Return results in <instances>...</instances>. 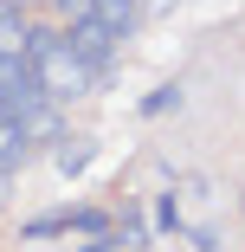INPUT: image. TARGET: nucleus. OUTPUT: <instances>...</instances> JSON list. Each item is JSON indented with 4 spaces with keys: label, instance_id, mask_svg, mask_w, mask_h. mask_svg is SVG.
I'll use <instances>...</instances> for the list:
<instances>
[{
    "label": "nucleus",
    "instance_id": "f257e3e1",
    "mask_svg": "<svg viewBox=\"0 0 245 252\" xmlns=\"http://www.w3.org/2000/svg\"><path fill=\"white\" fill-rule=\"evenodd\" d=\"M116 226V214L110 207H90V200H78V207H52V214H32V220H20V239L26 246H45V239H65V233H110Z\"/></svg>",
    "mask_w": 245,
    "mask_h": 252
},
{
    "label": "nucleus",
    "instance_id": "f03ea898",
    "mask_svg": "<svg viewBox=\"0 0 245 252\" xmlns=\"http://www.w3.org/2000/svg\"><path fill=\"white\" fill-rule=\"evenodd\" d=\"M32 65H39V84H45V97H52V104H78V97H90V91H97L90 65L71 52V39H58L52 52H39Z\"/></svg>",
    "mask_w": 245,
    "mask_h": 252
},
{
    "label": "nucleus",
    "instance_id": "7ed1b4c3",
    "mask_svg": "<svg viewBox=\"0 0 245 252\" xmlns=\"http://www.w3.org/2000/svg\"><path fill=\"white\" fill-rule=\"evenodd\" d=\"M65 39H71V52L90 65L97 91H104V84H110V65H116V52H123V32H110L97 13H84V20H71V26H65Z\"/></svg>",
    "mask_w": 245,
    "mask_h": 252
},
{
    "label": "nucleus",
    "instance_id": "20e7f679",
    "mask_svg": "<svg viewBox=\"0 0 245 252\" xmlns=\"http://www.w3.org/2000/svg\"><path fill=\"white\" fill-rule=\"evenodd\" d=\"M32 104H45V84H39V65L26 59V45H7L0 52V110L26 117Z\"/></svg>",
    "mask_w": 245,
    "mask_h": 252
},
{
    "label": "nucleus",
    "instance_id": "39448f33",
    "mask_svg": "<svg viewBox=\"0 0 245 252\" xmlns=\"http://www.w3.org/2000/svg\"><path fill=\"white\" fill-rule=\"evenodd\" d=\"M26 156H32L26 123H20L13 110H0V175H20V168H26Z\"/></svg>",
    "mask_w": 245,
    "mask_h": 252
},
{
    "label": "nucleus",
    "instance_id": "423d86ee",
    "mask_svg": "<svg viewBox=\"0 0 245 252\" xmlns=\"http://www.w3.org/2000/svg\"><path fill=\"white\" fill-rule=\"evenodd\" d=\"M116 246H123V252H149V246H155V226H149V214H142V200H123V214H116Z\"/></svg>",
    "mask_w": 245,
    "mask_h": 252
},
{
    "label": "nucleus",
    "instance_id": "0eeeda50",
    "mask_svg": "<svg viewBox=\"0 0 245 252\" xmlns=\"http://www.w3.org/2000/svg\"><path fill=\"white\" fill-rule=\"evenodd\" d=\"M90 162H97V136H71V129H65V136L52 142V168H58V175H84Z\"/></svg>",
    "mask_w": 245,
    "mask_h": 252
},
{
    "label": "nucleus",
    "instance_id": "6e6552de",
    "mask_svg": "<svg viewBox=\"0 0 245 252\" xmlns=\"http://www.w3.org/2000/svg\"><path fill=\"white\" fill-rule=\"evenodd\" d=\"M20 123H26V142H32V149H39V142H58V136H65V104L45 97V104H32Z\"/></svg>",
    "mask_w": 245,
    "mask_h": 252
},
{
    "label": "nucleus",
    "instance_id": "1a4fd4ad",
    "mask_svg": "<svg viewBox=\"0 0 245 252\" xmlns=\"http://www.w3.org/2000/svg\"><path fill=\"white\" fill-rule=\"evenodd\" d=\"M149 226H155V239H162V233H174V239L187 233V214H181V194H174V188H162V194L149 200Z\"/></svg>",
    "mask_w": 245,
    "mask_h": 252
},
{
    "label": "nucleus",
    "instance_id": "9d476101",
    "mask_svg": "<svg viewBox=\"0 0 245 252\" xmlns=\"http://www.w3.org/2000/svg\"><path fill=\"white\" fill-rule=\"evenodd\" d=\"M136 7H142V0H97V20L129 39V32H136Z\"/></svg>",
    "mask_w": 245,
    "mask_h": 252
},
{
    "label": "nucleus",
    "instance_id": "9b49d317",
    "mask_svg": "<svg viewBox=\"0 0 245 252\" xmlns=\"http://www.w3.org/2000/svg\"><path fill=\"white\" fill-rule=\"evenodd\" d=\"M26 26H32V13H26V7H13V0H0V52H7V45H20V39H26Z\"/></svg>",
    "mask_w": 245,
    "mask_h": 252
},
{
    "label": "nucleus",
    "instance_id": "f8f14e48",
    "mask_svg": "<svg viewBox=\"0 0 245 252\" xmlns=\"http://www.w3.org/2000/svg\"><path fill=\"white\" fill-rule=\"evenodd\" d=\"M181 104H187V91H181V84H155L136 110H142V117H168V110H181Z\"/></svg>",
    "mask_w": 245,
    "mask_h": 252
},
{
    "label": "nucleus",
    "instance_id": "ddd939ff",
    "mask_svg": "<svg viewBox=\"0 0 245 252\" xmlns=\"http://www.w3.org/2000/svg\"><path fill=\"white\" fill-rule=\"evenodd\" d=\"M45 13H52L58 26H71V20H84V13H97V0H45Z\"/></svg>",
    "mask_w": 245,
    "mask_h": 252
},
{
    "label": "nucleus",
    "instance_id": "4468645a",
    "mask_svg": "<svg viewBox=\"0 0 245 252\" xmlns=\"http://www.w3.org/2000/svg\"><path fill=\"white\" fill-rule=\"evenodd\" d=\"M193 252H219V220H200V226H187Z\"/></svg>",
    "mask_w": 245,
    "mask_h": 252
},
{
    "label": "nucleus",
    "instance_id": "2eb2a0df",
    "mask_svg": "<svg viewBox=\"0 0 245 252\" xmlns=\"http://www.w3.org/2000/svg\"><path fill=\"white\" fill-rule=\"evenodd\" d=\"M78 252H123V246H116V226H110V233H90Z\"/></svg>",
    "mask_w": 245,
    "mask_h": 252
},
{
    "label": "nucleus",
    "instance_id": "dca6fc26",
    "mask_svg": "<svg viewBox=\"0 0 245 252\" xmlns=\"http://www.w3.org/2000/svg\"><path fill=\"white\" fill-rule=\"evenodd\" d=\"M13 7H26V13H39V7H45V0H13Z\"/></svg>",
    "mask_w": 245,
    "mask_h": 252
},
{
    "label": "nucleus",
    "instance_id": "f3484780",
    "mask_svg": "<svg viewBox=\"0 0 245 252\" xmlns=\"http://www.w3.org/2000/svg\"><path fill=\"white\" fill-rule=\"evenodd\" d=\"M155 7H168V0H155Z\"/></svg>",
    "mask_w": 245,
    "mask_h": 252
}]
</instances>
